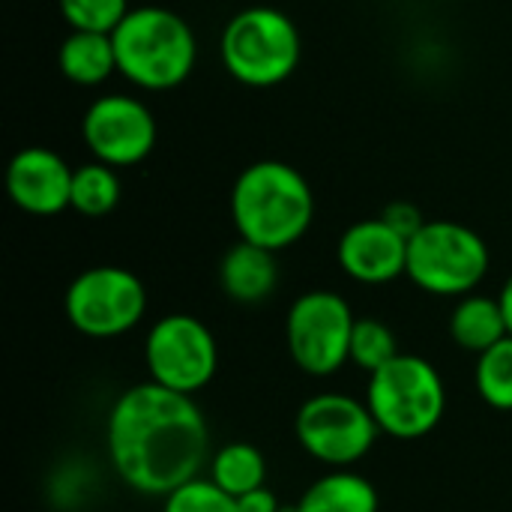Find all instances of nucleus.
Segmentation results:
<instances>
[{
	"instance_id": "nucleus-24",
	"label": "nucleus",
	"mask_w": 512,
	"mask_h": 512,
	"mask_svg": "<svg viewBox=\"0 0 512 512\" xmlns=\"http://www.w3.org/2000/svg\"><path fill=\"white\" fill-rule=\"evenodd\" d=\"M381 219L396 231V234H402L405 240H411L423 225H426V219H423V213L414 207V204H408V201H396V204H387L384 207V213H381Z\"/></svg>"
},
{
	"instance_id": "nucleus-20",
	"label": "nucleus",
	"mask_w": 512,
	"mask_h": 512,
	"mask_svg": "<svg viewBox=\"0 0 512 512\" xmlns=\"http://www.w3.org/2000/svg\"><path fill=\"white\" fill-rule=\"evenodd\" d=\"M477 393L495 411H512V333L477 357Z\"/></svg>"
},
{
	"instance_id": "nucleus-15",
	"label": "nucleus",
	"mask_w": 512,
	"mask_h": 512,
	"mask_svg": "<svg viewBox=\"0 0 512 512\" xmlns=\"http://www.w3.org/2000/svg\"><path fill=\"white\" fill-rule=\"evenodd\" d=\"M450 336L459 348L477 357L492 345H498L504 336H510L501 300L483 294H465L450 315Z\"/></svg>"
},
{
	"instance_id": "nucleus-3",
	"label": "nucleus",
	"mask_w": 512,
	"mask_h": 512,
	"mask_svg": "<svg viewBox=\"0 0 512 512\" xmlns=\"http://www.w3.org/2000/svg\"><path fill=\"white\" fill-rule=\"evenodd\" d=\"M117 51V72L144 90H168L189 78L198 45L192 27L171 9L141 6L111 33Z\"/></svg>"
},
{
	"instance_id": "nucleus-9",
	"label": "nucleus",
	"mask_w": 512,
	"mask_h": 512,
	"mask_svg": "<svg viewBox=\"0 0 512 512\" xmlns=\"http://www.w3.org/2000/svg\"><path fill=\"white\" fill-rule=\"evenodd\" d=\"M294 435L303 453L321 465L348 468L375 447L381 429L366 402L348 393H321L300 405Z\"/></svg>"
},
{
	"instance_id": "nucleus-4",
	"label": "nucleus",
	"mask_w": 512,
	"mask_h": 512,
	"mask_svg": "<svg viewBox=\"0 0 512 512\" xmlns=\"http://www.w3.org/2000/svg\"><path fill=\"white\" fill-rule=\"evenodd\" d=\"M366 405L384 435L414 441L441 423L447 411V387L426 357L399 354L369 375Z\"/></svg>"
},
{
	"instance_id": "nucleus-26",
	"label": "nucleus",
	"mask_w": 512,
	"mask_h": 512,
	"mask_svg": "<svg viewBox=\"0 0 512 512\" xmlns=\"http://www.w3.org/2000/svg\"><path fill=\"white\" fill-rule=\"evenodd\" d=\"M498 300H501V306H504V318H507V327H510V333H512V273Z\"/></svg>"
},
{
	"instance_id": "nucleus-22",
	"label": "nucleus",
	"mask_w": 512,
	"mask_h": 512,
	"mask_svg": "<svg viewBox=\"0 0 512 512\" xmlns=\"http://www.w3.org/2000/svg\"><path fill=\"white\" fill-rule=\"evenodd\" d=\"M162 512H240L237 498L219 489L210 477H195L165 498Z\"/></svg>"
},
{
	"instance_id": "nucleus-21",
	"label": "nucleus",
	"mask_w": 512,
	"mask_h": 512,
	"mask_svg": "<svg viewBox=\"0 0 512 512\" xmlns=\"http://www.w3.org/2000/svg\"><path fill=\"white\" fill-rule=\"evenodd\" d=\"M399 342L393 336V330L384 321L375 318H357L354 324V336H351V363L360 366L363 372H378L381 366H387L393 357H399Z\"/></svg>"
},
{
	"instance_id": "nucleus-16",
	"label": "nucleus",
	"mask_w": 512,
	"mask_h": 512,
	"mask_svg": "<svg viewBox=\"0 0 512 512\" xmlns=\"http://www.w3.org/2000/svg\"><path fill=\"white\" fill-rule=\"evenodd\" d=\"M60 72L81 87H96L111 72H117V51L111 33H96V30H72L57 54Z\"/></svg>"
},
{
	"instance_id": "nucleus-12",
	"label": "nucleus",
	"mask_w": 512,
	"mask_h": 512,
	"mask_svg": "<svg viewBox=\"0 0 512 512\" xmlns=\"http://www.w3.org/2000/svg\"><path fill=\"white\" fill-rule=\"evenodd\" d=\"M72 168L48 147H24L6 165V192L30 216H54L72 201Z\"/></svg>"
},
{
	"instance_id": "nucleus-2",
	"label": "nucleus",
	"mask_w": 512,
	"mask_h": 512,
	"mask_svg": "<svg viewBox=\"0 0 512 512\" xmlns=\"http://www.w3.org/2000/svg\"><path fill=\"white\" fill-rule=\"evenodd\" d=\"M231 219L240 240L270 252L297 243L315 219V195L306 177L288 162L264 159L237 177L231 189Z\"/></svg>"
},
{
	"instance_id": "nucleus-14",
	"label": "nucleus",
	"mask_w": 512,
	"mask_h": 512,
	"mask_svg": "<svg viewBox=\"0 0 512 512\" xmlns=\"http://www.w3.org/2000/svg\"><path fill=\"white\" fill-rule=\"evenodd\" d=\"M276 252L255 246L249 240H240L237 246H231L222 258L219 267V282L222 291L234 300V303H261L276 291L279 282V267H276Z\"/></svg>"
},
{
	"instance_id": "nucleus-5",
	"label": "nucleus",
	"mask_w": 512,
	"mask_h": 512,
	"mask_svg": "<svg viewBox=\"0 0 512 512\" xmlns=\"http://www.w3.org/2000/svg\"><path fill=\"white\" fill-rule=\"evenodd\" d=\"M222 63L240 84H282L300 63V33L285 12L249 6L225 24Z\"/></svg>"
},
{
	"instance_id": "nucleus-7",
	"label": "nucleus",
	"mask_w": 512,
	"mask_h": 512,
	"mask_svg": "<svg viewBox=\"0 0 512 512\" xmlns=\"http://www.w3.org/2000/svg\"><path fill=\"white\" fill-rule=\"evenodd\" d=\"M354 312L333 291H309L294 300L285 318V339L294 366L312 378H330L351 363Z\"/></svg>"
},
{
	"instance_id": "nucleus-19",
	"label": "nucleus",
	"mask_w": 512,
	"mask_h": 512,
	"mask_svg": "<svg viewBox=\"0 0 512 512\" xmlns=\"http://www.w3.org/2000/svg\"><path fill=\"white\" fill-rule=\"evenodd\" d=\"M120 192H123V183H120L117 168L96 159V162H87V165L75 168L69 207L75 213L87 216V219H99V216H108L117 207Z\"/></svg>"
},
{
	"instance_id": "nucleus-1",
	"label": "nucleus",
	"mask_w": 512,
	"mask_h": 512,
	"mask_svg": "<svg viewBox=\"0 0 512 512\" xmlns=\"http://www.w3.org/2000/svg\"><path fill=\"white\" fill-rule=\"evenodd\" d=\"M105 447L111 468L129 489L168 498L201 477L210 456V429L192 396L147 381L114 402Z\"/></svg>"
},
{
	"instance_id": "nucleus-8",
	"label": "nucleus",
	"mask_w": 512,
	"mask_h": 512,
	"mask_svg": "<svg viewBox=\"0 0 512 512\" xmlns=\"http://www.w3.org/2000/svg\"><path fill=\"white\" fill-rule=\"evenodd\" d=\"M63 312L78 333L90 339H114L141 324L147 312V288L123 267H90L66 288Z\"/></svg>"
},
{
	"instance_id": "nucleus-6",
	"label": "nucleus",
	"mask_w": 512,
	"mask_h": 512,
	"mask_svg": "<svg viewBox=\"0 0 512 512\" xmlns=\"http://www.w3.org/2000/svg\"><path fill=\"white\" fill-rule=\"evenodd\" d=\"M405 273L429 294L465 297L489 273V246L468 225L432 219L408 240Z\"/></svg>"
},
{
	"instance_id": "nucleus-13",
	"label": "nucleus",
	"mask_w": 512,
	"mask_h": 512,
	"mask_svg": "<svg viewBox=\"0 0 512 512\" xmlns=\"http://www.w3.org/2000/svg\"><path fill=\"white\" fill-rule=\"evenodd\" d=\"M342 270L363 285H384L408 270V240L396 234L381 216L351 225L339 240Z\"/></svg>"
},
{
	"instance_id": "nucleus-10",
	"label": "nucleus",
	"mask_w": 512,
	"mask_h": 512,
	"mask_svg": "<svg viewBox=\"0 0 512 512\" xmlns=\"http://www.w3.org/2000/svg\"><path fill=\"white\" fill-rule=\"evenodd\" d=\"M144 363L150 381L195 396L204 390L219 369V348L204 321L192 315L159 318L144 342Z\"/></svg>"
},
{
	"instance_id": "nucleus-25",
	"label": "nucleus",
	"mask_w": 512,
	"mask_h": 512,
	"mask_svg": "<svg viewBox=\"0 0 512 512\" xmlns=\"http://www.w3.org/2000/svg\"><path fill=\"white\" fill-rule=\"evenodd\" d=\"M237 507H240V512H282L279 498H276L267 486L240 495V498H237Z\"/></svg>"
},
{
	"instance_id": "nucleus-23",
	"label": "nucleus",
	"mask_w": 512,
	"mask_h": 512,
	"mask_svg": "<svg viewBox=\"0 0 512 512\" xmlns=\"http://www.w3.org/2000/svg\"><path fill=\"white\" fill-rule=\"evenodd\" d=\"M57 3L72 30L114 33L117 24L129 15V0H57Z\"/></svg>"
},
{
	"instance_id": "nucleus-17",
	"label": "nucleus",
	"mask_w": 512,
	"mask_h": 512,
	"mask_svg": "<svg viewBox=\"0 0 512 512\" xmlns=\"http://www.w3.org/2000/svg\"><path fill=\"white\" fill-rule=\"evenodd\" d=\"M294 507L297 512H378L381 501L366 477L336 468L333 474L318 477Z\"/></svg>"
},
{
	"instance_id": "nucleus-18",
	"label": "nucleus",
	"mask_w": 512,
	"mask_h": 512,
	"mask_svg": "<svg viewBox=\"0 0 512 512\" xmlns=\"http://www.w3.org/2000/svg\"><path fill=\"white\" fill-rule=\"evenodd\" d=\"M210 480L228 495L240 498L267 483V459L255 444L231 441L210 459Z\"/></svg>"
},
{
	"instance_id": "nucleus-11",
	"label": "nucleus",
	"mask_w": 512,
	"mask_h": 512,
	"mask_svg": "<svg viewBox=\"0 0 512 512\" xmlns=\"http://www.w3.org/2000/svg\"><path fill=\"white\" fill-rule=\"evenodd\" d=\"M87 150L114 168L138 165L156 147V120L150 108L132 96L96 99L81 123Z\"/></svg>"
}]
</instances>
